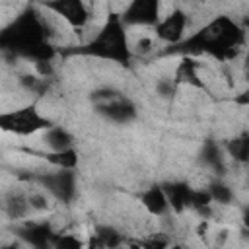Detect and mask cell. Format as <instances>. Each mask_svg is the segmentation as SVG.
<instances>
[{"label":"cell","mask_w":249,"mask_h":249,"mask_svg":"<svg viewBox=\"0 0 249 249\" xmlns=\"http://www.w3.org/2000/svg\"><path fill=\"white\" fill-rule=\"evenodd\" d=\"M245 45V31L228 16H216L198 31L187 35L183 41L169 45L163 54L198 56L208 54L220 62L233 60Z\"/></svg>","instance_id":"cell-1"},{"label":"cell","mask_w":249,"mask_h":249,"mask_svg":"<svg viewBox=\"0 0 249 249\" xmlns=\"http://www.w3.org/2000/svg\"><path fill=\"white\" fill-rule=\"evenodd\" d=\"M0 47L4 54L14 58H29L33 62L53 60L60 51L54 49L49 41V31L41 14L35 6H27L21 10L0 33Z\"/></svg>","instance_id":"cell-2"},{"label":"cell","mask_w":249,"mask_h":249,"mask_svg":"<svg viewBox=\"0 0 249 249\" xmlns=\"http://www.w3.org/2000/svg\"><path fill=\"white\" fill-rule=\"evenodd\" d=\"M60 54H64V56H70V54L95 56V58L117 62L124 68L130 66L132 56H134L130 43H128V35H126V25L123 23L121 14H117V12H109L105 23L99 27V31L89 41H86L80 47L60 51Z\"/></svg>","instance_id":"cell-3"},{"label":"cell","mask_w":249,"mask_h":249,"mask_svg":"<svg viewBox=\"0 0 249 249\" xmlns=\"http://www.w3.org/2000/svg\"><path fill=\"white\" fill-rule=\"evenodd\" d=\"M51 126H54V123L49 117L41 115L35 103L0 113V128L4 132H10V134L31 136V134L47 130Z\"/></svg>","instance_id":"cell-4"},{"label":"cell","mask_w":249,"mask_h":249,"mask_svg":"<svg viewBox=\"0 0 249 249\" xmlns=\"http://www.w3.org/2000/svg\"><path fill=\"white\" fill-rule=\"evenodd\" d=\"M31 183H37L43 191H47L58 202H72L76 196V171L74 169H58V171H41L31 173L27 177Z\"/></svg>","instance_id":"cell-5"},{"label":"cell","mask_w":249,"mask_h":249,"mask_svg":"<svg viewBox=\"0 0 249 249\" xmlns=\"http://www.w3.org/2000/svg\"><path fill=\"white\" fill-rule=\"evenodd\" d=\"M35 4L64 19L76 33L82 31L91 18L84 0H35Z\"/></svg>","instance_id":"cell-6"},{"label":"cell","mask_w":249,"mask_h":249,"mask_svg":"<svg viewBox=\"0 0 249 249\" xmlns=\"http://www.w3.org/2000/svg\"><path fill=\"white\" fill-rule=\"evenodd\" d=\"M121 19L126 27H156L161 19V0H130L121 12Z\"/></svg>","instance_id":"cell-7"},{"label":"cell","mask_w":249,"mask_h":249,"mask_svg":"<svg viewBox=\"0 0 249 249\" xmlns=\"http://www.w3.org/2000/svg\"><path fill=\"white\" fill-rule=\"evenodd\" d=\"M14 231L25 245H31L37 249H45V247L53 245V239L56 235L51 222H47V220H41V222L39 220H23L21 224L16 226Z\"/></svg>","instance_id":"cell-8"},{"label":"cell","mask_w":249,"mask_h":249,"mask_svg":"<svg viewBox=\"0 0 249 249\" xmlns=\"http://www.w3.org/2000/svg\"><path fill=\"white\" fill-rule=\"evenodd\" d=\"M189 18L181 8H173L165 18H161L158 21L156 29V37L167 45H175L179 41L185 39V29H187Z\"/></svg>","instance_id":"cell-9"},{"label":"cell","mask_w":249,"mask_h":249,"mask_svg":"<svg viewBox=\"0 0 249 249\" xmlns=\"http://www.w3.org/2000/svg\"><path fill=\"white\" fill-rule=\"evenodd\" d=\"M93 109L97 115H101L103 119L117 123V124H128L130 121L136 119V105L128 97H124L123 93L109 99V101L95 103Z\"/></svg>","instance_id":"cell-10"},{"label":"cell","mask_w":249,"mask_h":249,"mask_svg":"<svg viewBox=\"0 0 249 249\" xmlns=\"http://www.w3.org/2000/svg\"><path fill=\"white\" fill-rule=\"evenodd\" d=\"M198 66H200V62H198L195 56H181L179 64H177L175 70H173V80H175L179 86H191V88L208 91L204 80H202L200 74H198Z\"/></svg>","instance_id":"cell-11"},{"label":"cell","mask_w":249,"mask_h":249,"mask_svg":"<svg viewBox=\"0 0 249 249\" xmlns=\"http://www.w3.org/2000/svg\"><path fill=\"white\" fill-rule=\"evenodd\" d=\"M31 204H29V193H25L23 189H10L4 195V214L8 216V220L12 222H19L23 218H27V214L31 212Z\"/></svg>","instance_id":"cell-12"},{"label":"cell","mask_w":249,"mask_h":249,"mask_svg":"<svg viewBox=\"0 0 249 249\" xmlns=\"http://www.w3.org/2000/svg\"><path fill=\"white\" fill-rule=\"evenodd\" d=\"M140 204L152 216H165L167 212H171L169 200H167V195H165L161 183H154L148 189H144L140 193Z\"/></svg>","instance_id":"cell-13"},{"label":"cell","mask_w":249,"mask_h":249,"mask_svg":"<svg viewBox=\"0 0 249 249\" xmlns=\"http://www.w3.org/2000/svg\"><path fill=\"white\" fill-rule=\"evenodd\" d=\"M167 200H169V208L175 214H183L189 208V200H191V191L193 187L185 181H163L161 183Z\"/></svg>","instance_id":"cell-14"},{"label":"cell","mask_w":249,"mask_h":249,"mask_svg":"<svg viewBox=\"0 0 249 249\" xmlns=\"http://www.w3.org/2000/svg\"><path fill=\"white\" fill-rule=\"evenodd\" d=\"M49 165L56 167V169H76L78 167V150L66 148V150H49V152H41L39 154Z\"/></svg>","instance_id":"cell-15"},{"label":"cell","mask_w":249,"mask_h":249,"mask_svg":"<svg viewBox=\"0 0 249 249\" xmlns=\"http://www.w3.org/2000/svg\"><path fill=\"white\" fill-rule=\"evenodd\" d=\"M43 142L49 150H66L74 146V136L64 128V126H51L43 130Z\"/></svg>","instance_id":"cell-16"},{"label":"cell","mask_w":249,"mask_h":249,"mask_svg":"<svg viewBox=\"0 0 249 249\" xmlns=\"http://www.w3.org/2000/svg\"><path fill=\"white\" fill-rule=\"evenodd\" d=\"M228 156L237 163H249V130H243L228 140L226 144Z\"/></svg>","instance_id":"cell-17"},{"label":"cell","mask_w":249,"mask_h":249,"mask_svg":"<svg viewBox=\"0 0 249 249\" xmlns=\"http://www.w3.org/2000/svg\"><path fill=\"white\" fill-rule=\"evenodd\" d=\"M200 160H202L204 165H208V167H212V169H216V171H224L222 150H220V146H218L216 142H212V140L204 142L202 152H200Z\"/></svg>","instance_id":"cell-18"},{"label":"cell","mask_w":249,"mask_h":249,"mask_svg":"<svg viewBox=\"0 0 249 249\" xmlns=\"http://www.w3.org/2000/svg\"><path fill=\"white\" fill-rule=\"evenodd\" d=\"M95 235L101 239L103 247H119V245L124 243V237L113 226H107V224L95 226Z\"/></svg>","instance_id":"cell-19"},{"label":"cell","mask_w":249,"mask_h":249,"mask_svg":"<svg viewBox=\"0 0 249 249\" xmlns=\"http://www.w3.org/2000/svg\"><path fill=\"white\" fill-rule=\"evenodd\" d=\"M19 84H21V88H25L27 91H31V93H37V95H43L45 91H47V78H43V76H33V74H23V76H19Z\"/></svg>","instance_id":"cell-20"},{"label":"cell","mask_w":249,"mask_h":249,"mask_svg":"<svg viewBox=\"0 0 249 249\" xmlns=\"http://www.w3.org/2000/svg\"><path fill=\"white\" fill-rule=\"evenodd\" d=\"M208 191H210V195H212V200L218 202V204H230V202L233 200V191H231L228 185H224L222 181L210 183V185H208Z\"/></svg>","instance_id":"cell-21"},{"label":"cell","mask_w":249,"mask_h":249,"mask_svg":"<svg viewBox=\"0 0 249 249\" xmlns=\"http://www.w3.org/2000/svg\"><path fill=\"white\" fill-rule=\"evenodd\" d=\"M177 89H179V84L173 80V76H171V78H160V80L156 82V91H158V95L163 97V99L175 97Z\"/></svg>","instance_id":"cell-22"},{"label":"cell","mask_w":249,"mask_h":249,"mask_svg":"<svg viewBox=\"0 0 249 249\" xmlns=\"http://www.w3.org/2000/svg\"><path fill=\"white\" fill-rule=\"evenodd\" d=\"M117 95H121V91H117L115 88H97V89H93V91H91L89 99H91V101H93V105H95V103L109 101V99H113V97H117Z\"/></svg>","instance_id":"cell-23"},{"label":"cell","mask_w":249,"mask_h":249,"mask_svg":"<svg viewBox=\"0 0 249 249\" xmlns=\"http://www.w3.org/2000/svg\"><path fill=\"white\" fill-rule=\"evenodd\" d=\"M29 204H31L33 210H47V208L51 206L47 195L41 193V191H31V193H29Z\"/></svg>","instance_id":"cell-24"},{"label":"cell","mask_w":249,"mask_h":249,"mask_svg":"<svg viewBox=\"0 0 249 249\" xmlns=\"http://www.w3.org/2000/svg\"><path fill=\"white\" fill-rule=\"evenodd\" d=\"M53 245L54 247H72V249H78L82 247V241L74 235H62V233H56L54 239H53Z\"/></svg>","instance_id":"cell-25"},{"label":"cell","mask_w":249,"mask_h":249,"mask_svg":"<svg viewBox=\"0 0 249 249\" xmlns=\"http://www.w3.org/2000/svg\"><path fill=\"white\" fill-rule=\"evenodd\" d=\"M231 103L237 105V107H249V86L245 89H241L239 93H235L231 97Z\"/></svg>","instance_id":"cell-26"},{"label":"cell","mask_w":249,"mask_h":249,"mask_svg":"<svg viewBox=\"0 0 249 249\" xmlns=\"http://www.w3.org/2000/svg\"><path fill=\"white\" fill-rule=\"evenodd\" d=\"M152 47H154V41H152L150 37H142V39L136 41V51L142 53V54H144V53H150Z\"/></svg>","instance_id":"cell-27"},{"label":"cell","mask_w":249,"mask_h":249,"mask_svg":"<svg viewBox=\"0 0 249 249\" xmlns=\"http://www.w3.org/2000/svg\"><path fill=\"white\" fill-rule=\"evenodd\" d=\"M241 222H243V228L249 230V206H245V208L241 210Z\"/></svg>","instance_id":"cell-28"},{"label":"cell","mask_w":249,"mask_h":249,"mask_svg":"<svg viewBox=\"0 0 249 249\" xmlns=\"http://www.w3.org/2000/svg\"><path fill=\"white\" fill-rule=\"evenodd\" d=\"M243 72H245V78L249 80V51L245 54V60H243Z\"/></svg>","instance_id":"cell-29"},{"label":"cell","mask_w":249,"mask_h":249,"mask_svg":"<svg viewBox=\"0 0 249 249\" xmlns=\"http://www.w3.org/2000/svg\"><path fill=\"white\" fill-rule=\"evenodd\" d=\"M247 187H249V175H247Z\"/></svg>","instance_id":"cell-30"},{"label":"cell","mask_w":249,"mask_h":249,"mask_svg":"<svg viewBox=\"0 0 249 249\" xmlns=\"http://www.w3.org/2000/svg\"><path fill=\"white\" fill-rule=\"evenodd\" d=\"M91 2H93V0H91Z\"/></svg>","instance_id":"cell-31"}]
</instances>
